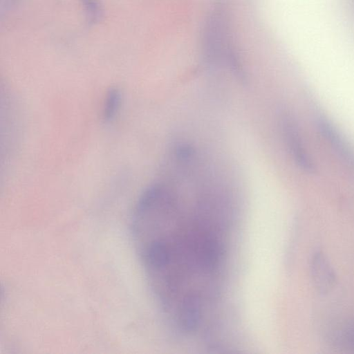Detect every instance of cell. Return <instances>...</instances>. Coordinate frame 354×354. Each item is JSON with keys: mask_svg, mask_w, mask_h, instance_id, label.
Returning <instances> with one entry per match:
<instances>
[{"mask_svg": "<svg viewBox=\"0 0 354 354\" xmlns=\"http://www.w3.org/2000/svg\"><path fill=\"white\" fill-rule=\"evenodd\" d=\"M310 274L314 287L321 294L329 292L335 285V273L322 252H316L313 255L310 261Z\"/></svg>", "mask_w": 354, "mask_h": 354, "instance_id": "3", "label": "cell"}, {"mask_svg": "<svg viewBox=\"0 0 354 354\" xmlns=\"http://www.w3.org/2000/svg\"><path fill=\"white\" fill-rule=\"evenodd\" d=\"M122 103V93L117 87L110 88L104 98L102 118L106 123L111 122L119 113Z\"/></svg>", "mask_w": 354, "mask_h": 354, "instance_id": "4", "label": "cell"}, {"mask_svg": "<svg viewBox=\"0 0 354 354\" xmlns=\"http://www.w3.org/2000/svg\"><path fill=\"white\" fill-rule=\"evenodd\" d=\"M84 6L88 24H93L102 17L101 6L97 0H80Z\"/></svg>", "mask_w": 354, "mask_h": 354, "instance_id": "5", "label": "cell"}, {"mask_svg": "<svg viewBox=\"0 0 354 354\" xmlns=\"http://www.w3.org/2000/svg\"><path fill=\"white\" fill-rule=\"evenodd\" d=\"M205 33L207 54L214 60H225L241 76L239 64L230 47L226 19L221 12L212 15Z\"/></svg>", "mask_w": 354, "mask_h": 354, "instance_id": "2", "label": "cell"}, {"mask_svg": "<svg viewBox=\"0 0 354 354\" xmlns=\"http://www.w3.org/2000/svg\"><path fill=\"white\" fill-rule=\"evenodd\" d=\"M133 218L134 243L146 273L184 290L221 280L230 214L205 203L185 210L180 201H169L143 207Z\"/></svg>", "mask_w": 354, "mask_h": 354, "instance_id": "1", "label": "cell"}]
</instances>
